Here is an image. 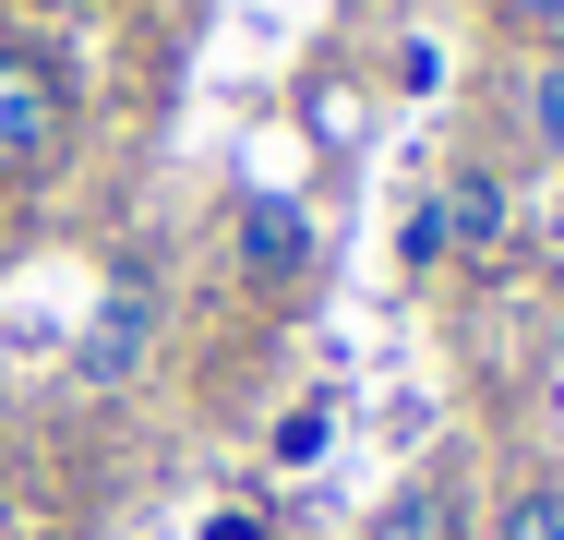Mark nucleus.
I'll return each mask as SVG.
<instances>
[{
    "label": "nucleus",
    "instance_id": "nucleus-1",
    "mask_svg": "<svg viewBox=\"0 0 564 540\" xmlns=\"http://www.w3.org/2000/svg\"><path fill=\"white\" fill-rule=\"evenodd\" d=\"M73 156V73L48 36H0V181H48Z\"/></svg>",
    "mask_w": 564,
    "mask_h": 540
},
{
    "label": "nucleus",
    "instance_id": "nucleus-2",
    "mask_svg": "<svg viewBox=\"0 0 564 540\" xmlns=\"http://www.w3.org/2000/svg\"><path fill=\"white\" fill-rule=\"evenodd\" d=\"M228 277H240L252 301H301V289L325 277V228H313V205L252 181V193L228 205Z\"/></svg>",
    "mask_w": 564,
    "mask_h": 540
},
{
    "label": "nucleus",
    "instance_id": "nucleus-3",
    "mask_svg": "<svg viewBox=\"0 0 564 540\" xmlns=\"http://www.w3.org/2000/svg\"><path fill=\"white\" fill-rule=\"evenodd\" d=\"M433 193H445L456 264H505V240H517V193H505V169H492V156H456Z\"/></svg>",
    "mask_w": 564,
    "mask_h": 540
},
{
    "label": "nucleus",
    "instance_id": "nucleus-4",
    "mask_svg": "<svg viewBox=\"0 0 564 540\" xmlns=\"http://www.w3.org/2000/svg\"><path fill=\"white\" fill-rule=\"evenodd\" d=\"M144 348H156V277L132 264V277L109 289V313H97V336H85V385H132Z\"/></svg>",
    "mask_w": 564,
    "mask_h": 540
},
{
    "label": "nucleus",
    "instance_id": "nucleus-5",
    "mask_svg": "<svg viewBox=\"0 0 564 540\" xmlns=\"http://www.w3.org/2000/svg\"><path fill=\"white\" fill-rule=\"evenodd\" d=\"M360 540H468V493H456L445 468H421V480H397V493L372 505Z\"/></svg>",
    "mask_w": 564,
    "mask_h": 540
},
{
    "label": "nucleus",
    "instance_id": "nucleus-6",
    "mask_svg": "<svg viewBox=\"0 0 564 540\" xmlns=\"http://www.w3.org/2000/svg\"><path fill=\"white\" fill-rule=\"evenodd\" d=\"M480 540H564V480H553V468H517V480L492 493Z\"/></svg>",
    "mask_w": 564,
    "mask_h": 540
},
{
    "label": "nucleus",
    "instance_id": "nucleus-7",
    "mask_svg": "<svg viewBox=\"0 0 564 540\" xmlns=\"http://www.w3.org/2000/svg\"><path fill=\"white\" fill-rule=\"evenodd\" d=\"M456 240H445V193H409V216H397V277L421 289V277H445Z\"/></svg>",
    "mask_w": 564,
    "mask_h": 540
},
{
    "label": "nucleus",
    "instance_id": "nucleus-8",
    "mask_svg": "<svg viewBox=\"0 0 564 540\" xmlns=\"http://www.w3.org/2000/svg\"><path fill=\"white\" fill-rule=\"evenodd\" d=\"M325 444H337V397H301V409L276 421V468H313Z\"/></svg>",
    "mask_w": 564,
    "mask_h": 540
},
{
    "label": "nucleus",
    "instance_id": "nucleus-9",
    "mask_svg": "<svg viewBox=\"0 0 564 540\" xmlns=\"http://www.w3.org/2000/svg\"><path fill=\"white\" fill-rule=\"evenodd\" d=\"M529 144H541V156L564 169V48L541 61V73H529Z\"/></svg>",
    "mask_w": 564,
    "mask_h": 540
},
{
    "label": "nucleus",
    "instance_id": "nucleus-10",
    "mask_svg": "<svg viewBox=\"0 0 564 540\" xmlns=\"http://www.w3.org/2000/svg\"><path fill=\"white\" fill-rule=\"evenodd\" d=\"M492 12V36H517V48H564V0H480Z\"/></svg>",
    "mask_w": 564,
    "mask_h": 540
},
{
    "label": "nucleus",
    "instance_id": "nucleus-11",
    "mask_svg": "<svg viewBox=\"0 0 564 540\" xmlns=\"http://www.w3.org/2000/svg\"><path fill=\"white\" fill-rule=\"evenodd\" d=\"M193 540H264V505H217V517H205Z\"/></svg>",
    "mask_w": 564,
    "mask_h": 540
}]
</instances>
